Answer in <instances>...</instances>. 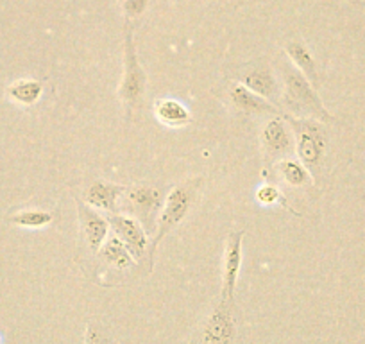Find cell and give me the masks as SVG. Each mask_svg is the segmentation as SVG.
Wrapping results in <instances>:
<instances>
[{"label": "cell", "mask_w": 365, "mask_h": 344, "mask_svg": "<svg viewBox=\"0 0 365 344\" xmlns=\"http://www.w3.org/2000/svg\"><path fill=\"white\" fill-rule=\"evenodd\" d=\"M282 77V101L290 113L296 115L297 118H317L321 122L333 121L319 93L315 92L314 84L290 61L283 63Z\"/></svg>", "instance_id": "cell-1"}, {"label": "cell", "mask_w": 365, "mask_h": 344, "mask_svg": "<svg viewBox=\"0 0 365 344\" xmlns=\"http://www.w3.org/2000/svg\"><path fill=\"white\" fill-rule=\"evenodd\" d=\"M201 183V178H192V180L182 181V183L172 187V191L168 192L167 199H165L163 206H161L160 210V216H158L156 235H154L153 244H150L149 249L150 269H153L154 264V253H156V248L161 244V241H163L172 230H175V228L185 221V217L190 213L192 206L197 201Z\"/></svg>", "instance_id": "cell-2"}, {"label": "cell", "mask_w": 365, "mask_h": 344, "mask_svg": "<svg viewBox=\"0 0 365 344\" xmlns=\"http://www.w3.org/2000/svg\"><path fill=\"white\" fill-rule=\"evenodd\" d=\"M283 117L289 122L294 136H296L297 158L310 171L312 178L315 180L317 172L324 163L326 147H328L324 126L317 118H297L290 117V115H283Z\"/></svg>", "instance_id": "cell-3"}, {"label": "cell", "mask_w": 365, "mask_h": 344, "mask_svg": "<svg viewBox=\"0 0 365 344\" xmlns=\"http://www.w3.org/2000/svg\"><path fill=\"white\" fill-rule=\"evenodd\" d=\"M124 44V76H122L118 96H120L122 103H124L125 111L131 115L133 110L142 103L143 96H145L147 74L143 70V66L140 65L138 54H136V45L135 40H133L131 26H125Z\"/></svg>", "instance_id": "cell-4"}, {"label": "cell", "mask_w": 365, "mask_h": 344, "mask_svg": "<svg viewBox=\"0 0 365 344\" xmlns=\"http://www.w3.org/2000/svg\"><path fill=\"white\" fill-rule=\"evenodd\" d=\"M238 319L233 301L220 298V303L202 321L190 344H238Z\"/></svg>", "instance_id": "cell-5"}, {"label": "cell", "mask_w": 365, "mask_h": 344, "mask_svg": "<svg viewBox=\"0 0 365 344\" xmlns=\"http://www.w3.org/2000/svg\"><path fill=\"white\" fill-rule=\"evenodd\" d=\"M259 142H262L263 156L269 161V165L278 163L296 154V136H294L292 128L285 121V117H279V115L270 118L263 126Z\"/></svg>", "instance_id": "cell-6"}, {"label": "cell", "mask_w": 365, "mask_h": 344, "mask_svg": "<svg viewBox=\"0 0 365 344\" xmlns=\"http://www.w3.org/2000/svg\"><path fill=\"white\" fill-rule=\"evenodd\" d=\"M237 81L244 84L245 88L252 90V92L262 96L269 103L276 104V106L282 101V86L276 79V74L265 63H256V65L244 69L242 72L237 74Z\"/></svg>", "instance_id": "cell-7"}, {"label": "cell", "mask_w": 365, "mask_h": 344, "mask_svg": "<svg viewBox=\"0 0 365 344\" xmlns=\"http://www.w3.org/2000/svg\"><path fill=\"white\" fill-rule=\"evenodd\" d=\"M125 198H128L133 217L142 223L145 231L154 233L156 224H154V216L161 210V192L158 188L149 187V185H136V187L125 188Z\"/></svg>", "instance_id": "cell-8"}, {"label": "cell", "mask_w": 365, "mask_h": 344, "mask_svg": "<svg viewBox=\"0 0 365 344\" xmlns=\"http://www.w3.org/2000/svg\"><path fill=\"white\" fill-rule=\"evenodd\" d=\"M110 226L113 228L115 235L124 242L125 248L133 255L135 262H140L145 256L147 248H149V241H147V231L142 226L136 217L124 216V213H113L110 217Z\"/></svg>", "instance_id": "cell-9"}, {"label": "cell", "mask_w": 365, "mask_h": 344, "mask_svg": "<svg viewBox=\"0 0 365 344\" xmlns=\"http://www.w3.org/2000/svg\"><path fill=\"white\" fill-rule=\"evenodd\" d=\"M242 241H244V231H231L227 235L226 248H224V262H222V293L220 298L227 301L235 300V290H237L238 276L242 269Z\"/></svg>", "instance_id": "cell-10"}, {"label": "cell", "mask_w": 365, "mask_h": 344, "mask_svg": "<svg viewBox=\"0 0 365 344\" xmlns=\"http://www.w3.org/2000/svg\"><path fill=\"white\" fill-rule=\"evenodd\" d=\"M227 97H230V103L245 115H282V111H279L276 104L269 103V101L263 99L262 96L255 93L252 90L245 88L244 84H240L238 81L230 83Z\"/></svg>", "instance_id": "cell-11"}, {"label": "cell", "mask_w": 365, "mask_h": 344, "mask_svg": "<svg viewBox=\"0 0 365 344\" xmlns=\"http://www.w3.org/2000/svg\"><path fill=\"white\" fill-rule=\"evenodd\" d=\"M77 210H79L81 228L84 231L88 248L93 253H99V249L103 248V244L110 237V221L101 216L96 208L86 205V203H79Z\"/></svg>", "instance_id": "cell-12"}, {"label": "cell", "mask_w": 365, "mask_h": 344, "mask_svg": "<svg viewBox=\"0 0 365 344\" xmlns=\"http://www.w3.org/2000/svg\"><path fill=\"white\" fill-rule=\"evenodd\" d=\"M125 194V187L110 183V181H96L86 191V205L96 210H106V212H118V199Z\"/></svg>", "instance_id": "cell-13"}, {"label": "cell", "mask_w": 365, "mask_h": 344, "mask_svg": "<svg viewBox=\"0 0 365 344\" xmlns=\"http://www.w3.org/2000/svg\"><path fill=\"white\" fill-rule=\"evenodd\" d=\"M154 115L163 126L172 129L185 128L192 122V113L187 106L175 99H160L154 104Z\"/></svg>", "instance_id": "cell-14"}, {"label": "cell", "mask_w": 365, "mask_h": 344, "mask_svg": "<svg viewBox=\"0 0 365 344\" xmlns=\"http://www.w3.org/2000/svg\"><path fill=\"white\" fill-rule=\"evenodd\" d=\"M287 56H289V61L310 81L314 86L319 84V74H317V65H315L314 54H312L310 49L299 40H292L287 44L285 47Z\"/></svg>", "instance_id": "cell-15"}, {"label": "cell", "mask_w": 365, "mask_h": 344, "mask_svg": "<svg viewBox=\"0 0 365 344\" xmlns=\"http://www.w3.org/2000/svg\"><path fill=\"white\" fill-rule=\"evenodd\" d=\"M6 96L20 106H34L43 96V83L38 79H19L6 88Z\"/></svg>", "instance_id": "cell-16"}, {"label": "cell", "mask_w": 365, "mask_h": 344, "mask_svg": "<svg viewBox=\"0 0 365 344\" xmlns=\"http://www.w3.org/2000/svg\"><path fill=\"white\" fill-rule=\"evenodd\" d=\"M274 167H276V171H278L279 180L292 188L310 187V185L315 181L314 178H312L310 171H308V168L294 156L278 161Z\"/></svg>", "instance_id": "cell-17"}, {"label": "cell", "mask_w": 365, "mask_h": 344, "mask_svg": "<svg viewBox=\"0 0 365 344\" xmlns=\"http://www.w3.org/2000/svg\"><path fill=\"white\" fill-rule=\"evenodd\" d=\"M99 255L106 264L113 265L117 269H129L135 264V258L129 253V249L125 248L124 242L117 237V235H111L108 237V241L104 242L103 248L99 249Z\"/></svg>", "instance_id": "cell-18"}, {"label": "cell", "mask_w": 365, "mask_h": 344, "mask_svg": "<svg viewBox=\"0 0 365 344\" xmlns=\"http://www.w3.org/2000/svg\"><path fill=\"white\" fill-rule=\"evenodd\" d=\"M54 216L51 212H45V210L38 208H27L20 210V212L13 213L9 217V223L15 224L20 228H31V230H38V228H45L52 223Z\"/></svg>", "instance_id": "cell-19"}, {"label": "cell", "mask_w": 365, "mask_h": 344, "mask_svg": "<svg viewBox=\"0 0 365 344\" xmlns=\"http://www.w3.org/2000/svg\"><path fill=\"white\" fill-rule=\"evenodd\" d=\"M84 344H118L110 330L97 321H88L83 335Z\"/></svg>", "instance_id": "cell-20"}, {"label": "cell", "mask_w": 365, "mask_h": 344, "mask_svg": "<svg viewBox=\"0 0 365 344\" xmlns=\"http://www.w3.org/2000/svg\"><path fill=\"white\" fill-rule=\"evenodd\" d=\"M256 199H258V203H262V205L272 206L276 205V203H282L283 194L276 185H262V187L256 191Z\"/></svg>", "instance_id": "cell-21"}, {"label": "cell", "mask_w": 365, "mask_h": 344, "mask_svg": "<svg viewBox=\"0 0 365 344\" xmlns=\"http://www.w3.org/2000/svg\"><path fill=\"white\" fill-rule=\"evenodd\" d=\"M150 0H124V13L129 16V19H136V16L143 15L149 6Z\"/></svg>", "instance_id": "cell-22"}]
</instances>
